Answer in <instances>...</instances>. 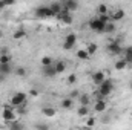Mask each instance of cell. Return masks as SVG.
<instances>
[{"mask_svg":"<svg viewBox=\"0 0 132 130\" xmlns=\"http://www.w3.org/2000/svg\"><path fill=\"white\" fill-rule=\"evenodd\" d=\"M42 73H43V77H46V78H54V77L57 75V73H55V67H54V64L43 67V69H42Z\"/></svg>","mask_w":132,"mask_h":130,"instance_id":"obj_12","label":"cell"},{"mask_svg":"<svg viewBox=\"0 0 132 130\" xmlns=\"http://www.w3.org/2000/svg\"><path fill=\"white\" fill-rule=\"evenodd\" d=\"M77 58H78V60H83V61H85V60H88V58H89V55H88L86 49H78V51H77Z\"/></svg>","mask_w":132,"mask_h":130,"instance_id":"obj_26","label":"cell"},{"mask_svg":"<svg viewBox=\"0 0 132 130\" xmlns=\"http://www.w3.org/2000/svg\"><path fill=\"white\" fill-rule=\"evenodd\" d=\"M75 43H77V35L74 32L68 34L65 38V41H63V49H66V51H71L74 46H75Z\"/></svg>","mask_w":132,"mask_h":130,"instance_id":"obj_7","label":"cell"},{"mask_svg":"<svg viewBox=\"0 0 132 130\" xmlns=\"http://www.w3.org/2000/svg\"><path fill=\"white\" fill-rule=\"evenodd\" d=\"M26 99H28V95H26L25 92H15V94L11 95L9 103H11L12 107H19V106H22V104H26Z\"/></svg>","mask_w":132,"mask_h":130,"instance_id":"obj_3","label":"cell"},{"mask_svg":"<svg viewBox=\"0 0 132 130\" xmlns=\"http://www.w3.org/2000/svg\"><path fill=\"white\" fill-rule=\"evenodd\" d=\"M15 75H17V77H25V75H26V67H23V66L15 67Z\"/></svg>","mask_w":132,"mask_h":130,"instance_id":"obj_32","label":"cell"},{"mask_svg":"<svg viewBox=\"0 0 132 130\" xmlns=\"http://www.w3.org/2000/svg\"><path fill=\"white\" fill-rule=\"evenodd\" d=\"M109 18L112 23H117L120 20L125 18V11L123 9H114V11H109Z\"/></svg>","mask_w":132,"mask_h":130,"instance_id":"obj_8","label":"cell"},{"mask_svg":"<svg viewBox=\"0 0 132 130\" xmlns=\"http://www.w3.org/2000/svg\"><path fill=\"white\" fill-rule=\"evenodd\" d=\"M75 81H77V75L71 73V75L68 77V83H69V84H75Z\"/></svg>","mask_w":132,"mask_h":130,"instance_id":"obj_36","label":"cell"},{"mask_svg":"<svg viewBox=\"0 0 132 130\" xmlns=\"http://www.w3.org/2000/svg\"><path fill=\"white\" fill-rule=\"evenodd\" d=\"M80 95H81V94H80V92H78L77 89H74V90H72V92H71V94H69L68 97L71 98V99H74V98H78V97H80Z\"/></svg>","mask_w":132,"mask_h":130,"instance_id":"obj_35","label":"cell"},{"mask_svg":"<svg viewBox=\"0 0 132 130\" xmlns=\"http://www.w3.org/2000/svg\"><path fill=\"white\" fill-rule=\"evenodd\" d=\"M109 121H111V116H109V115H104V116H101V123H103V124H108Z\"/></svg>","mask_w":132,"mask_h":130,"instance_id":"obj_37","label":"cell"},{"mask_svg":"<svg viewBox=\"0 0 132 130\" xmlns=\"http://www.w3.org/2000/svg\"><path fill=\"white\" fill-rule=\"evenodd\" d=\"M104 26L106 25L100 22L98 17H94V18L89 20V29L94 31V32H97V34H104Z\"/></svg>","mask_w":132,"mask_h":130,"instance_id":"obj_5","label":"cell"},{"mask_svg":"<svg viewBox=\"0 0 132 130\" xmlns=\"http://www.w3.org/2000/svg\"><path fill=\"white\" fill-rule=\"evenodd\" d=\"M106 49H108V52H109L111 55H120V54L123 52V48H121V44H120L118 40H111V41L108 43Z\"/></svg>","mask_w":132,"mask_h":130,"instance_id":"obj_4","label":"cell"},{"mask_svg":"<svg viewBox=\"0 0 132 130\" xmlns=\"http://www.w3.org/2000/svg\"><path fill=\"white\" fill-rule=\"evenodd\" d=\"M42 66L43 67H46V66H51V64H54V60L51 58V57H48V55H45V57H42Z\"/></svg>","mask_w":132,"mask_h":130,"instance_id":"obj_30","label":"cell"},{"mask_svg":"<svg viewBox=\"0 0 132 130\" xmlns=\"http://www.w3.org/2000/svg\"><path fill=\"white\" fill-rule=\"evenodd\" d=\"M59 18H60L65 25H71V23H72V14H69V12H66V11H62V14L59 15Z\"/></svg>","mask_w":132,"mask_h":130,"instance_id":"obj_17","label":"cell"},{"mask_svg":"<svg viewBox=\"0 0 132 130\" xmlns=\"http://www.w3.org/2000/svg\"><path fill=\"white\" fill-rule=\"evenodd\" d=\"M78 101H80V104L81 106H91V95H88V94H81L80 97H78Z\"/></svg>","mask_w":132,"mask_h":130,"instance_id":"obj_21","label":"cell"},{"mask_svg":"<svg viewBox=\"0 0 132 130\" xmlns=\"http://www.w3.org/2000/svg\"><path fill=\"white\" fill-rule=\"evenodd\" d=\"M8 129L9 130H25V124L17 119V121H14V123H9V124H8Z\"/></svg>","mask_w":132,"mask_h":130,"instance_id":"obj_18","label":"cell"},{"mask_svg":"<svg viewBox=\"0 0 132 130\" xmlns=\"http://www.w3.org/2000/svg\"><path fill=\"white\" fill-rule=\"evenodd\" d=\"M97 51H98L97 43H89V44L86 46V52H88V55H89V57H91V55H94Z\"/></svg>","mask_w":132,"mask_h":130,"instance_id":"obj_24","label":"cell"},{"mask_svg":"<svg viewBox=\"0 0 132 130\" xmlns=\"http://www.w3.org/2000/svg\"><path fill=\"white\" fill-rule=\"evenodd\" d=\"M8 54H9V49H8V48H6V46H5V48H2V49H0V55H8Z\"/></svg>","mask_w":132,"mask_h":130,"instance_id":"obj_39","label":"cell"},{"mask_svg":"<svg viewBox=\"0 0 132 130\" xmlns=\"http://www.w3.org/2000/svg\"><path fill=\"white\" fill-rule=\"evenodd\" d=\"M11 72H12V66L11 64H0V75L8 77Z\"/></svg>","mask_w":132,"mask_h":130,"instance_id":"obj_22","label":"cell"},{"mask_svg":"<svg viewBox=\"0 0 132 130\" xmlns=\"http://www.w3.org/2000/svg\"><path fill=\"white\" fill-rule=\"evenodd\" d=\"M129 87H131V90H132V81H131V84H129Z\"/></svg>","mask_w":132,"mask_h":130,"instance_id":"obj_43","label":"cell"},{"mask_svg":"<svg viewBox=\"0 0 132 130\" xmlns=\"http://www.w3.org/2000/svg\"><path fill=\"white\" fill-rule=\"evenodd\" d=\"M112 90H114V81H112L111 78H106V80H104V81L98 86L97 94L101 95V97L106 99V97H109V95L112 94Z\"/></svg>","mask_w":132,"mask_h":130,"instance_id":"obj_1","label":"cell"},{"mask_svg":"<svg viewBox=\"0 0 132 130\" xmlns=\"http://www.w3.org/2000/svg\"><path fill=\"white\" fill-rule=\"evenodd\" d=\"M25 37H28V34H26L25 29H17L15 32L12 34V38H14V40H23Z\"/></svg>","mask_w":132,"mask_h":130,"instance_id":"obj_23","label":"cell"},{"mask_svg":"<svg viewBox=\"0 0 132 130\" xmlns=\"http://www.w3.org/2000/svg\"><path fill=\"white\" fill-rule=\"evenodd\" d=\"M2 118H3V121H5L6 124H9V123L17 121L19 116H17V113H15V110H14L12 106H5L3 110H2Z\"/></svg>","mask_w":132,"mask_h":130,"instance_id":"obj_2","label":"cell"},{"mask_svg":"<svg viewBox=\"0 0 132 130\" xmlns=\"http://www.w3.org/2000/svg\"><path fill=\"white\" fill-rule=\"evenodd\" d=\"M49 9H51V12H52V17L54 15H60L62 14V11H63V5H62V2H52L51 5H49Z\"/></svg>","mask_w":132,"mask_h":130,"instance_id":"obj_11","label":"cell"},{"mask_svg":"<svg viewBox=\"0 0 132 130\" xmlns=\"http://www.w3.org/2000/svg\"><path fill=\"white\" fill-rule=\"evenodd\" d=\"M94 110H95L97 113H104V112L108 110L106 99H103V101H95V103H94Z\"/></svg>","mask_w":132,"mask_h":130,"instance_id":"obj_13","label":"cell"},{"mask_svg":"<svg viewBox=\"0 0 132 130\" xmlns=\"http://www.w3.org/2000/svg\"><path fill=\"white\" fill-rule=\"evenodd\" d=\"M77 115L78 116H88L89 115V107L88 106H80L78 110H77Z\"/></svg>","mask_w":132,"mask_h":130,"instance_id":"obj_25","label":"cell"},{"mask_svg":"<svg viewBox=\"0 0 132 130\" xmlns=\"http://www.w3.org/2000/svg\"><path fill=\"white\" fill-rule=\"evenodd\" d=\"M72 106H74V99H71L69 97L63 98V99L60 101V107H62V109H65V110L72 109Z\"/></svg>","mask_w":132,"mask_h":130,"instance_id":"obj_16","label":"cell"},{"mask_svg":"<svg viewBox=\"0 0 132 130\" xmlns=\"http://www.w3.org/2000/svg\"><path fill=\"white\" fill-rule=\"evenodd\" d=\"M0 64H11V55H0Z\"/></svg>","mask_w":132,"mask_h":130,"instance_id":"obj_33","label":"cell"},{"mask_svg":"<svg viewBox=\"0 0 132 130\" xmlns=\"http://www.w3.org/2000/svg\"><path fill=\"white\" fill-rule=\"evenodd\" d=\"M104 80H106V73H104L103 70H97V72L92 73V83H94L95 86H100Z\"/></svg>","mask_w":132,"mask_h":130,"instance_id":"obj_10","label":"cell"},{"mask_svg":"<svg viewBox=\"0 0 132 130\" xmlns=\"http://www.w3.org/2000/svg\"><path fill=\"white\" fill-rule=\"evenodd\" d=\"M35 15L38 18H48V17H52V12L49 9V5H42V6H37L35 8Z\"/></svg>","mask_w":132,"mask_h":130,"instance_id":"obj_6","label":"cell"},{"mask_svg":"<svg viewBox=\"0 0 132 130\" xmlns=\"http://www.w3.org/2000/svg\"><path fill=\"white\" fill-rule=\"evenodd\" d=\"M8 5H12V2H8V3H6V2H0V9H3V8H6Z\"/></svg>","mask_w":132,"mask_h":130,"instance_id":"obj_40","label":"cell"},{"mask_svg":"<svg viewBox=\"0 0 132 130\" xmlns=\"http://www.w3.org/2000/svg\"><path fill=\"white\" fill-rule=\"evenodd\" d=\"M128 67V63L121 58V60H118V61H115V70H125Z\"/></svg>","mask_w":132,"mask_h":130,"instance_id":"obj_29","label":"cell"},{"mask_svg":"<svg viewBox=\"0 0 132 130\" xmlns=\"http://www.w3.org/2000/svg\"><path fill=\"white\" fill-rule=\"evenodd\" d=\"M131 116H132V110H131Z\"/></svg>","mask_w":132,"mask_h":130,"instance_id":"obj_44","label":"cell"},{"mask_svg":"<svg viewBox=\"0 0 132 130\" xmlns=\"http://www.w3.org/2000/svg\"><path fill=\"white\" fill-rule=\"evenodd\" d=\"M62 5H63V11L69 12V14H72L74 11L78 9V3L74 0H65V2H62Z\"/></svg>","mask_w":132,"mask_h":130,"instance_id":"obj_9","label":"cell"},{"mask_svg":"<svg viewBox=\"0 0 132 130\" xmlns=\"http://www.w3.org/2000/svg\"><path fill=\"white\" fill-rule=\"evenodd\" d=\"M115 29H117V26H115V23H112V22H109L106 26H104V34H114L115 32Z\"/></svg>","mask_w":132,"mask_h":130,"instance_id":"obj_28","label":"cell"},{"mask_svg":"<svg viewBox=\"0 0 132 130\" xmlns=\"http://www.w3.org/2000/svg\"><path fill=\"white\" fill-rule=\"evenodd\" d=\"M42 113H43L46 118H54V116L57 115V110H55L54 107H51V106H46V107L42 109Z\"/></svg>","mask_w":132,"mask_h":130,"instance_id":"obj_14","label":"cell"},{"mask_svg":"<svg viewBox=\"0 0 132 130\" xmlns=\"http://www.w3.org/2000/svg\"><path fill=\"white\" fill-rule=\"evenodd\" d=\"M121 54L125 55V57H123V60H125L128 64H131V63H132V46H128V48H125Z\"/></svg>","mask_w":132,"mask_h":130,"instance_id":"obj_15","label":"cell"},{"mask_svg":"<svg viewBox=\"0 0 132 130\" xmlns=\"http://www.w3.org/2000/svg\"><path fill=\"white\" fill-rule=\"evenodd\" d=\"M2 37H3V31H2V29H0V38H2Z\"/></svg>","mask_w":132,"mask_h":130,"instance_id":"obj_42","label":"cell"},{"mask_svg":"<svg viewBox=\"0 0 132 130\" xmlns=\"http://www.w3.org/2000/svg\"><path fill=\"white\" fill-rule=\"evenodd\" d=\"M34 129L35 130H51V127H49V124H46V123H35Z\"/></svg>","mask_w":132,"mask_h":130,"instance_id":"obj_31","label":"cell"},{"mask_svg":"<svg viewBox=\"0 0 132 130\" xmlns=\"http://www.w3.org/2000/svg\"><path fill=\"white\" fill-rule=\"evenodd\" d=\"M54 67H55V73H63L66 70V63L65 61H54Z\"/></svg>","mask_w":132,"mask_h":130,"instance_id":"obj_19","label":"cell"},{"mask_svg":"<svg viewBox=\"0 0 132 130\" xmlns=\"http://www.w3.org/2000/svg\"><path fill=\"white\" fill-rule=\"evenodd\" d=\"M14 110H15V113H17V116H22V115H26V104H22V106H19V107H14Z\"/></svg>","mask_w":132,"mask_h":130,"instance_id":"obj_27","label":"cell"},{"mask_svg":"<svg viewBox=\"0 0 132 130\" xmlns=\"http://www.w3.org/2000/svg\"><path fill=\"white\" fill-rule=\"evenodd\" d=\"M97 14L98 15H109V8L106 3H100L97 6Z\"/></svg>","mask_w":132,"mask_h":130,"instance_id":"obj_20","label":"cell"},{"mask_svg":"<svg viewBox=\"0 0 132 130\" xmlns=\"http://www.w3.org/2000/svg\"><path fill=\"white\" fill-rule=\"evenodd\" d=\"M29 97H32V98L38 97V90H37V89H31V90H29Z\"/></svg>","mask_w":132,"mask_h":130,"instance_id":"obj_38","label":"cell"},{"mask_svg":"<svg viewBox=\"0 0 132 130\" xmlns=\"http://www.w3.org/2000/svg\"><path fill=\"white\" fill-rule=\"evenodd\" d=\"M6 78H8V77H5V75H0V83H5V81H6Z\"/></svg>","mask_w":132,"mask_h":130,"instance_id":"obj_41","label":"cell"},{"mask_svg":"<svg viewBox=\"0 0 132 130\" xmlns=\"http://www.w3.org/2000/svg\"><path fill=\"white\" fill-rule=\"evenodd\" d=\"M86 126H88V127H94V126H95V118H94V116H89V118L86 119Z\"/></svg>","mask_w":132,"mask_h":130,"instance_id":"obj_34","label":"cell"}]
</instances>
